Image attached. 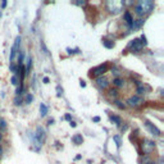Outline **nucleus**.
Instances as JSON below:
<instances>
[{
    "mask_svg": "<svg viewBox=\"0 0 164 164\" xmlns=\"http://www.w3.org/2000/svg\"><path fill=\"white\" fill-rule=\"evenodd\" d=\"M32 101H33V95L32 94H27L24 96V103L26 104H31Z\"/></svg>",
    "mask_w": 164,
    "mask_h": 164,
    "instance_id": "obj_21",
    "label": "nucleus"
},
{
    "mask_svg": "<svg viewBox=\"0 0 164 164\" xmlns=\"http://www.w3.org/2000/svg\"><path fill=\"white\" fill-rule=\"evenodd\" d=\"M112 73H113V74L115 76V78H117V77H118V76L120 74V72H119L118 69H112Z\"/></svg>",
    "mask_w": 164,
    "mask_h": 164,
    "instance_id": "obj_30",
    "label": "nucleus"
},
{
    "mask_svg": "<svg viewBox=\"0 0 164 164\" xmlns=\"http://www.w3.org/2000/svg\"><path fill=\"white\" fill-rule=\"evenodd\" d=\"M10 72L14 73V74H17V72H18V65L14 64V63H10Z\"/></svg>",
    "mask_w": 164,
    "mask_h": 164,
    "instance_id": "obj_24",
    "label": "nucleus"
},
{
    "mask_svg": "<svg viewBox=\"0 0 164 164\" xmlns=\"http://www.w3.org/2000/svg\"><path fill=\"white\" fill-rule=\"evenodd\" d=\"M5 128H7V122H5V119L0 118V131H4Z\"/></svg>",
    "mask_w": 164,
    "mask_h": 164,
    "instance_id": "obj_27",
    "label": "nucleus"
},
{
    "mask_svg": "<svg viewBox=\"0 0 164 164\" xmlns=\"http://www.w3.org/2000/svg\"><path fill=\"white\" fill-rule=\"evenodd\" d=\"M21 103H22V98L21 96H16L14 98V104L16 105H21Z\"/></svg>",
    "mask_w": 164,
    "mask_h": 164,
    "instance_id": "obj_29",
    "label": "nucleus"
},
{
    "mask_svg": "<svg viewBox=\"0 0 164 164\" xmlns=\"http://www.w3.org/2000/svg\"><path fill=\"white\" fill-rule=\"evenodd\" d=\"M141 150H142V154L144 155L150 156V155H151V153L155 150V142L150 141L147 139L141 140Z\"/></svg>",
    "mask_w": 164,
    "mask_h": 164,
    "instance_id": "obj_2",
    "label": "nucleus"
},
{
    "mask_svg": "<svg viewBox=\"0 0 164 164\" xmlns=\"http://www.w3.org/2000/svg\"><path fill=\"white\" fill-rule=\"evenodd\" d=\"M64 118H65L67 120H69V122L72 120V119H71V115H69V114H65V117H64Z\"/></svg>",
    "mask_w": 164,
    "mask_h": 164,
    "instance_id": "obj_33",
    "label": "nucleus"
},
{
    "mask_svg": "<svg viewBox=\"0 0 164 164\" xmlns=\"http://www.w3.org/2000/svg\"><path fill=\"white\" fill-rule=\"evenodd\" d=\"M22 92H23V84H21V86H18V89L16 91V95H17V96H21Z\"/></svg>",
    "mask_w": 164,
    "mask_h": 164,
    "instance_id": "obj_28",
    "label": "nucleus"
},
{
    "mask_svg": "<svg viewBox=\"0 0 164 164\" xmlns=\"http://www.w3.org/2000/svg\"><path fill=\"white\" fill-rule=\"evenodd\" d=\"M108 96L109 98H113L114 100H117V96H118V90L117 89H109L108 90Z\"/></svg>",
    "mask_w": 164,
    "mask_h": 164,
    "instance_id": "obj_16",
    "label": "nucleus"
},
{
    "mask_svg": "<svg viewBox=\"0 0 164 164\" xmlns=\"http://www.w3.org/2000/svg\"><path fill=\"white\" fill-rule=\"evenodd\" d=\"M31 68H32V58L28 57L27 58V65L24 67V71H26V74H28L30 71H31Z\"/></svg>",
    "mask_w": 164,
    "mask_h": 164,
    "instance_id": "obj_18",
    "label": "nucleus"
},
{
    "mask_svg": "<svg viewBox=\"0 0 164 164\" xmlns=\"http://www.w3.org/2000/svg\"><path fill=\"white\" fill-rule=\"evenodd\" d=\"M96 85L99 89L101 90H106L109 87V85H110V82H109V79L105 77V76H100L96 78Z\"/></svg>",
    "mask_w": 164,
    "mask_h": 164,
    "instance_id": "obj_9",
    "label": "nucleus"
},
{
    "mask_svg": "<svg viewBox=\"0 0 164 164\" xmlns=\"http://www.w3.org/2000/svg\"><path fill=\"white\" fill-rule=\"evenodd\" d=\"M144 103H145V100L141 96H139V95H133V96L128 98V100H127V105L131 108H139Z\"/></svg>",
    "mask_w": 164,
    "mask_h": 164,
    "instance_id": "obj_8",
    "label": "nucleus"
},
{
    "mask_svg": "<svg viewBox=\"0 0 164 164\" xmlns=\"http://www.w3.org/2000/svg\"><path fill=\"white\" fill-rule=\"evenodd\" d=\"M109 118H110V120L114 123V125L115 126H120V123H122V118L119 117V115H115V114H112L110 117H109Z\"/></svg>",
    "mask_w": 164,
    "mask_h": 164,
    "instance_id": "obj_15",
    "label": "nucleus"
},
{
    "mask_svg": "<svg viewBox=\"0 0 164 164\" xmlns=\"http://www.w3.org/2000/svg\"><path fill=\"white\" fill-rule=\"evenodd\" d=\"M72 141H73V144H76V145H81L82 142H84V137H82V135L77 133V135H74L73 137H72Z\"/></svg>",
    "mask_w": 164,
    "mask_h": 164,
    "instance_id": "obj_14",
    "label": "nucleus"
},
{
    "mask_svg": "<svg viewBox=\"0 0 164 164\" xmlns=\"http://www.w3.org/2000/svg\"><path fill=\"white\" fill-rule=\"evenodd\" d=\"M43 81H44V84H49V82H50L49 77H44V78H43Z\"/></svg>",
    "mask_w": 164,
    "mask_h": 164,
    "instance_id": "obj_31",
    "label": "nucleus"
},
{
    "mask_svg": "<svg viewBox=\"0 0 164 164\" xmlns=\"http://www.w3.org/2000/svg\"><path fill=\"white\" fill-rule=\"evenodd\" d=\"M10 82H12V85H14V86H17L18 84H19V79H18V76L17 74H14L12 78H10Z\"/></svg>",
    "mask_w": 164,
    "mask_h": 164,
    "instance_id": "obj_25",
    "label": "nucleus"
},
{
    "mask_svg": "<svg viewBox=\"0 0 164 164\" xmlns=\"http://www.w3.org/2000/svg\"><path fill=\"white\" fill-rule=\"evenodd\" d=\"M33 136V139L41 145V146H43V144L45 142V140H46V133H45V130L43 128V127H37L36 128V132L32 135Z\"/></svg>",
    "mask_w": 164,
    "mask_h": 164,
    "instance_id": "obj_7",
    "label": "nucleus"
},
{
    "mask_svg": "<svg viewBox=\"0 0 164 164\" xmlns=\"http://www.w3.org/2000/svg\"><path fill=\"white\" fill-rule=\"evenodd\" d=\"M113 140L115 141V145H117V147H120V145H122V140H120V137H119L118 135L113 136Z\"/></svg>",
    "mask_w": 164,
    "mask_h": 164,
    "instance_id": "obj_26",
    "label": "nucleus"
},
{
    "mask_svg": "<svg viewBox=\"0 0 164 164\" xmlns=\"http://www.w3.org/2000/svg\"><path fill=\"white\" fill-rule=\"evenodd\" d=\"M105 7H106V10L109 12V13H113V14H117V13H119L120 10H122V8H123V4H122V2H108V3H105Z\"/></svg>",
    "mask_w": 164,
    "mask_h": 164,
    "instance_id": "obj_4",
    "label": "nucleus"
},
{
    "mask_svg": "<svg viewBox=\"0 0 164 164\" xmlns=\"http://www.w3.org/2000/svg\"><path fill=\"white\" fill-rule=\"evenodd\" d=\"M123 21L126 22V24L128 26V28L132 26V23H133V17H132V14H131L130 10H126V12H125V14H123Z\"/></svg>",
    "mask_w": 164,
    "mask_h": 164,
    "instance_id": "obj_11",
    "label": "nucleus"
},
{
    "mask_svg": "<svg viewBox=\"0 0 164 164\" xmlns=\"http://www.w3.org/2000/svg\"><path fill=\"white\" fill-rule=\"evenodd\" d=\"M2 140H3V135L0 133V142H2Z\"/></svg>",
    "mask_w": 164,
    "mask_h": 164,
    "instance_id": "obj_40",
    "label": "nucleus"
},
{
    "mask_svg": "<svg viewBox=\"0 0 164 164\" xmlns=\"http://www.w3.org/2000/svg\"><path fill=\"white\" fill-rule=\"evenodd\" d=\"M103 45L106 48V49H113L114 48V43L110 40H103Z\"/></svg>",
    "mask_w": 164,
    "mask_h": 164,
    "instance_id": "obj_19",
    "label": "nucleus"
},
{
    "mask_svg": "<svg viewBox=\"0 0 164 164\" xmlns=\"http://www.w3.org/2000/svg\"><path fill=\"white\" fill-rule=\"evenodd\" d=\"M2 155H3V146L0 145V156H2Z\"/></svg>",
    "mask_w": 164,
    "mask_h": 164,
    "instance_id": "obj_37",
    "label": "nucleus"
},
{
    "mask_svg": "<svg viewBox=\"0 0 164 164\" xmlns=\"http://www.w3.org/2000/svg\"><path fill=\"white\" fill-rule=\"evenodd\" d=\"M114 105L118 106L119 109H126V104H125V103H122L120 100H114Z\"/></svg>",
    "mask_w": 164,
    "mask_h": 164,
    "instance_id": "obj_23",
    "label": "nucleus"
},
{
    "mask_svg": "<svg viewBox=\"0 0 164 164\" xmlns=\"http://www.w3.org/2000/svg\"><path fill=\"white\" fill-rule=\"evenodd\" d=\"M127 49H128L131 53H140V51L144 49V46H142V44H141L140 38H133L132 41H130V44L127 45Z\"/></svg>",
    "mask_w": 164,
    "mask_h": 164,
    "instance_id": "obj_6",
    "label": "nucleus"
},
{
    "mask_svg": "<svg viewBox=\"0 0 164 164\" xmlns=\"http://www.w3.org/2000/svg\"><path fill=\"white\" fill-rule=\"evenodd\" d=\"M57 90H58V96H60V95H62V92H63V90H60V87H59V86L57 87Z\"/></svg>",
    "mask_w": 164,
    "mask_h": 164,
    "instance_id": "obj_32",
    "label": "nucleus"
},
{
    "mask_svg": "<svg viewBox=\"0 0 164 164\" xmlns=\"http://www.w3.org/2000/svg\"><path fill=\"white\" fill-rule=\"evenodd\" d=\"M108 69H109V65H108V63H104V64H100V65H98V67H95L94 69H91V76L92 77H100V76H104L106 72H108Z\"/></svg>",
    "mask_w": 164,
    "mask_h": 164,
    "instance_id": "obj_5",
    "label": "nucleus"
},
{
    "mask_svg": "<svg viewBox=\"0 0 164 164\" xmlns=\"http://www.w3.org/2000/svg\"><path fill=\"white\" fill-rule=\"evenodd\" d=\"M99 120H100L99 117H94V122H99Z\"/></svg>",
    "mask_w": 164,
    "mask_h": 164,
    "instance_id": "obj_36",
    "label": "nucleus"
},
{
    "mask_svg": "<svg viewBox=\"0 0 164 164\" xmlns=\"http://www.w3.org/2000/svg\"><path fill=\"white\" fill-rule=\"evenodd\" d=\"M141 164H155V161H153L151 159H150V156L145 155L144 159H141Z\"/></svg>",
    "mask_w": 164,
    "mask_h": 164,
    "instance_id": "obj_20",
    "label": "nucleus"
},
{
    "mask_svg": "<svg viewBox=\"0 0 164 164\" xmlns=\"http://www.w3.org/2000/svg\"><path fill=\"white\" fill-rule=\"evenodd\" d=\"M79 85H81L82 87H85V86H86V84H85V82H84V81H81V84H79Z\"/></svg>",
    "mask_w": 164,
    "mask_h": 164,
    "instance_id": "obj_38",
    "label": "nucleus"
},
{
    "mask_svg": "<svg viewBox=\"0 0 164 164\" xmlns=\"http://www.w3.org/2000/svg\"><path fill=\"white\" fill-rule=\"evenodd\" d=\"M5 7H7V2H3L2 3V8H5Z\"/></svg>",
    "mask_w": 164,
    "mask_h": 164,
    "instance_id": "obj_39",
    "label": "nucleus"
},
{
    "mask_svg": "<svg viewBox=\"0 0 164 164\" xmlns=\"http://www.w3.org/2000/svg\"><path fill=\"white\" fill-rule=\"evenodd\" d=\"M125 79L123 78H120V77H117V78H114L113 79V85H114V89H120V87H123L125 86Z\"/></svg>",
    "mask_w": 164,
    "mask_h": 164,
    "instance_id": "obj_13",
    "label": "nucleus"
},
{
    "mask_svg": "<svg viewBox=\"0 0 164 164\" xmlns=\"http://www.w3.org/2000/svg\"><path fill=\"white\" fill-rule=\"evenodd\" d=\"M21 41H22L21 36H17L16 40H14V44H13V46H12V50H10V55H9L10 63L14 62V59H16V57H17V54H18L19 50H21Z\"/></svg>",
    "mask_w": 164,
    "mask_h": 164,
    "instance_id": "obj_3",
    "label": "nucleus"
},
{
    "mask_svg": "<svg viewBox=\"0 0 164 164\" xmlns=\"http://www.w3.org/2000/svg\"><path fill=\"white\" fill-rule=\"evenodd\" d=\"M76 4H77V5H85L86 3H85V2H77Z\"/></svg>",
    "mask_w": 164,
    "mask_h": 164,
    "instance_id": "obj_35",
    "label": "nucleus"
},
{
    "mask_svg": "<svg viewBox=\"0 0 164 164\" xmlns=\"http://www.w3.org/2000/svg\"><path fill=\"white\" fill-rule=\"evenodd\" d=\"M154 7H155V4L151 0H140V2L135 4L133 10H135V14L141 18V17L149 14V13H151L154 10Z\"/></svg>",
    "mask_w": 164,
    "mask_h": 164,
    "instance_id": "obj_1",
    "label": "nucleus"
},
{
    "mask_svg": "<svg viewBox=\"0 0 164 164\" xmlns=\"http://www.w3.org/2000/svg\"><path fill=\"white\" fill-rule=\"evenodd\" d=\"M145 126L146 128L150 131V133L154 135V136H160V131L156 128V126H154L151 122H149V120H145Z\"/></svg>",
    "mask_w": 164,
    "mask_h": 164,
    "instance_id": "obj_10",
    "label": "nucleus"
},
{
    "mask_svg": "<svg viewBox=\"0 0 164 164\" xmlns=\"http://www.w3.org/2000/svg\"><path fill=\"white\" fill-rule=\"evenodd\" d=\"M144 19L142 18H139V19H136V21H133V23H132V26L130 27V31H135V30H139L140 27L144 24Z\"/></svg>",
    "mask_w": 164,
    "mask_h": 164,
    "instance_id": "obj_12",
    "label": "nucleus"
},
{
    "mask_svg": "<svg viewBox=\"0 0 164 164\" xmlns=\"http://www.w3.org/2000/svg\"><path fill=\"white\" fill-rule=\"evenodd\" d=\"M18 62H19L18 65L23 64V62H24V51H22V50H19V53H18Z\"/></svg>",
    "mask_w": 164,
    "mask_h": 164,
    "instance_id": "obj_22",
    "label": "nucleus"
},
{
    "mask_svg": "<svg viewBox=\"0 0 164 164\" xmlns=\"http://www.w3.org/2000/svg\"><path fill=\"white\" fill-rule=\"evenodd\" d=\"M46 114H48V106H46L44 103H41V104H40V115L44 118Z\"/></svg>",
    "mask_w": 164,
    "mask_h": 164,
    "instance_id": "obj_17",
    "label": "nucleus"
},
{
    "mask_svg": "<svg viewBox=\"0 0 164 164\" xmlns=\"http://www.w3.org/2000/svg\"><path fill=\"white\" fill-rule=\"evenodd\" d=\"M69 125H71V127H76V126H77V125H76V122H73V120L69 122Z\"/></svg>",
    "mask_w": 164,
    "mask_h": 164,
    "instance_id": "obj_34",
    "label": "nucleus"
}]
</instances>
